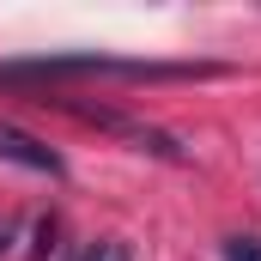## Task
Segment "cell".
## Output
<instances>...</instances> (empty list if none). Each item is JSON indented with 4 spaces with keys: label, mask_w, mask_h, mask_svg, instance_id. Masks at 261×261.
I'll list each match as a JSON object with an SVG mask.
<instances>
[{
    "label": "cell",
    "mask_w": 261,
    "mask_h": 261,
    "mask_svg": "<svg viewBox=\"0 0 261 261\" xmlns=\"http://www.w3.org/2000/svg\"><path fill=\"white\" fill-rule=\"evenodd\" d=\"M97 261H134V249L122 237H103V243H97Z\"/></svg>",
    "instance_id": "5b68a950"
},
{
    "label": "cell",
    "mask_w": 261,
    "mask_h": 261,
    "mask_svg": "<svg viewBox=\"0 0 261 261\" xmlns=\"http://www.w3.org/2000/svg\"><path fill=\"white\" fill-rule=\"evenodd\" d=\"M0 164H18V170H37V176H67V158L49 146V140H37V134H24L18 122H0Z\"/></svg>",
    "instance_id": "7a4b0ae2"
},
{
    "label": "cell",
    "mask_w": 261,
    "mask_h": 261,
    "mask_svg": "<svg viewBox=\"0 0 261 261\" xmlns=\"http://www.w3.org/2000/svg\"><path fill=\"white\" fill-rule=\"evenodd\" d=\"M18 231H24V219H0V255L18 249Z\"/></svg>",
    "instance_id": "8992f818"
},
{
    "label": "cell",
    "mask_w": 261,
    "mask_h": 261,
    "mask_svg": "<svg viewBox=\"0 0 261 261\" xmlns=\"http://www.w3.org/2000/svg\"><path fill=\"white\" fill-rule=\"evenodd\" d=\"M225 261H261V237H225Z\"/></svg>",
    "instance_id": "277c9868"
},
{
    "label": "cell",
    "mask_w": 261,
    "mask_h": 261,
    "mask_svg": "<svg viewBox=\"0 0 261 261\" xmlns=\"http://www.w3.org/2000/svg\"><path fill=\"white\" fill-rule=\"evenodd\" d=\"M61 261H97V237H91V243H79V249H73V255H61Z\"/></svg>",
    "instance_id": "52a82bcc"
},
{
    "label": "cell",
    "mask_w": 261,
    "mask_h": 261,
    "mask_svg": "<svg viewBox=\"0 0 261 261\" xmlns=\"http://www.w3.org/2000/svg\"><path fill=\"white\" fill-rule=\"evenodd\" d=\"M225 73L219 61H134V55H97V49H79V55H24V61H0V85L6 91H55L67 79H213Z\"/></svg>",
    "instance_id": "6da1fadb"
},
{
    "label": "cell",
    "mask_w": 261,
    "mask_h": 261,
    "mask_svg": "<svg viewBox=\"0 0 261 261\" xmlns=\"http://www.w3.org/2000/svg\"><path fill=\"white\" fill-rule=\"evenodd\" d=\"M49 255H61V219L55 213L31 225V261H49Z\"/></svg>",
    "instance_id": "3957f363"
}]
</instances>
